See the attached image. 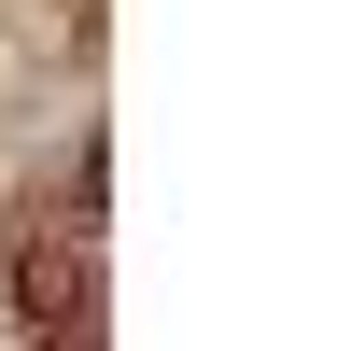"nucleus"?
Returning a JSON list of instances; mask_svg holds the SVG:
<instances>
[{
    "label": "nucleus",
    "instance_id": "1",
    "mask_svg": "<svg viewBox=\"0 0 351 351\" xmlns=\"http://www.w3.org/2000/svg\"><path fill=\"white\" fill-rule=\"evenodd\" d=\"M14 295L56 351H112V295H99V225H14Z\"/></svg>",
    "mask_w": 351,
    "mask_h": 351
}]
</instances>
